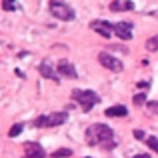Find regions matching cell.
Listing matches in <instances>:
<instances>
[{"label":"cell","mask_w":158,"mask_h":158,"mask_svg":"<svg viewBox=\"0 0 158 158\" xmlns=\"http://www.w3.org/2000/svg\"><path fill=\"white\" fill-rule=\"evenodd\" d=\"M38 70H40V74H42L44 78H50V80H58V74L52 70V66H50V62H48V60H44L42 64L38 66Z\"/></svg>","instance_id":"obj_11"},{"label":"cell","mask_w":158,"mask_h":158,"mask_svg":"<svg viewBox=\"0 0 158 158\" xmlns=\"http://www.w3.org/2000/svg\"><path fill=\"white\" fill-rule=\"evenodd\" d=\"M104 114H106V116H110V118H122V116H126V114H128V110H126V106L116 104V106L106 108V112H104Z\"/></svg>","instance_id":"obj_10"},{"label":"cell","mask_w":158,"mask_h":158,"mask_svg":"<svg viewBox=\"0 0 158 158\" xmlns=\"http://www.w3.org/2000/svg\"><path fill=\"white\" fill-rule=\"evenodd\" d=\"M50 12L52 16H56L58 20H74V8H70L64 0H50Z\"/></svg>","instance_id":"obj_4"},{"label":"cell","mask_w":158,"mask_h":158,"mask_svg":"<svg viewBox=\"0 0 158 158\" xmlns=\"http://www.w3.org/2000/svg\"><path fill=\"white\" fill-rule=\"evenodd\" d=\"M146 108L150 112H158V102H154V100H152V102H146Z\"/></svg>","instance_id":"obj_19"},{"label":"cell","mask_w":158,"mask_h":158,"mask_svg":"<svg viewBox=\"0 0 158 158\" xmlns=\"http://www.w3.org/2000/svg\"><path fill=\"white\" fill-rule=\"evenodd\" d=\"M70 154H72V150H70V148H60V150L52 152V158H68Z\"/></svg>","instance_id":"obj_14"},{"label":"cell","mask_w":158,"mask_h":158,"mask_svg":"<svg viewBox=\"0 0 158 158\" xmlns=\"http://www.w3.org/2000/svg\"><path fill=\"white\" fill-rule=\"evenodd\" d=\"M24 158H26V156H24Z\"/></svg>","instance_id":"obj_24"},{"label":"cell","mask_w":158,"mask_h":158,"mask_svg":"<svg viewBox=\"0 0 158 158\" xmlns=\"http://www.w3.org/2000/svg\"><path fill=\"white\" fill-rule=\"evenodd\" d=\"M134 8V4L130 2V0H114V2L110 4V10L114 12H122V10H132Z\"/></svg>","instance_id":"obj_12"},{"label":"cell","mask_w":158,"mask_h":158,"mask_svg":"<svg viewBox=\"0 0 158 158\" xmlns=\"http://www.w3.org/2000/svg\"><path fill=\"white\" fill-rule=\"evenodd\" d=\"M20 132H22V124H14V126L10 128V132H8V136H12V138H14V136H18Z\"/></svg>","instance_id":"obj_18"},{"label":"cell","mask_w":158,"mask_h":158,"mask_svg":"<svg viewBox=\"0 0 158 158\" xmlns=\"http://www.w3.org/2000/svg\"><path fill=\"white\" fill-rule=\"evenodd\" d=\"M72 98L82 106V110H84V112L92 110L94 104L100 102V96H98L96 92H92V90H78L76 88V90H72Z\"/></svg>","instance_id":"obj_2"},{"label":"cell","mask_w":158,"mask_h":158,"mask_svg":"<svg viewBox=\"0 0 158 158\" xmlns=\"http://www.w3.org/2000/svg\"><path fill=\"white\" fill-rule=\"evenodd\" d=\"M2 8L4 10H16V8H18V2H16V0H2Z\"/></svg>","instance_id":"obj_15"},{"label":"cell","mask_w":158,"mask_h":158,"mask_svg":"<svg viewBox=\"0 0 158 158\" xmlns=\"http://www.w3.org/2000/svg\"><path fill=\"white\" fill-rule=\"evenodd\" d=\"M146 144H148V146H150L154 152H158V138H156V136H148V138H146Z\"/></svg>","instance_id":"obj_16"},{"label":"cell","mask_w":158,"mask_h":158,"mask_svg":"<svg viewBox=\"0 0 158 158\" xmlns=\"http://www.w3.org/2000/svg\"><path fill=\"white\" fill-rule=\"evenodd\" d=\"M134 136H136V140H144V132L142 130H134Z\"/></svg>","instance_id":"obj_20"},{"label":"cell","mask_w":158,"mask_h":158,"mask_svg":"<svg viewBox=\"0 0 158 158\" xmlns=\"http://www.w3.org/2000/svg\"><path fill=\"white\" fill-rule=\"evenodd\" d=\"M148 86H150V84H148V82H138V88H142L144 92H146V90H148Z\"/></svg>","instance_id":"obj_21"},{"label":"cell","mask_w":158,"mask_h":158,"mask_svg":"<svg viewBox=\"0 0 158 158\" xmlns=\"http://www.w3.org/2000/svg\"><path fill=\"white\" fill-rule=\"evenodd\" d=\"M66 118H68L66 112H52V114L38 116L32 124H34L36 128H52V126H60V124H64Z\"/></svg>","instance_id":"obj_3"},{"label":"cell","mask_w":158,"mask_h":158,"mask_svg":"<svg viewBox=\"0 0 158 158\" xmlns=\"http://www.w3.org/2000/svg\"><path fill=\"white\" fill-rule=\"evenodd\" d=\"M86 142L90 146H102L104 150H110V148L116 146L114 132L106 124H92V126H88V130H86Z\"/></svg>","instance_id":"obj_1"},{"label":"cell","mask_w":158,"mask_h":158,"mask_svg":"<svg viewBox=\"0 0 158 158\" xmlns=\"http://www.w3.org/2000/svg\"><path fill=\"white\" fill-rule=\"evenodd\" d=\"M24 152H26V158H46L44 148L36 142H26L24 144Z\"/></svg>","instance_id":"obj_7"},{"label":"cell","mask_w":158,"mask_h":158,"mask_svg":"<svg viewBox=\"0 0 158 158\" xmlns=\"http://www.w3.org/2000/svg\"><path fill=\"white\" fill-rule=\"evenodd\" d=\"M90 28H92L96 34L104 36V38H110V36L114 34V24L106 22V20H94V22L90 24Z\"/></svg>","instance_id":"obj_6"},{"label":"cell","mask_w":158,"mask_h":158,"mask_svg":"<svg viewBox=\"0 0 158 158\" xmlns=\"http://www.w3.org/2000/svg\"><path fill=\"white\" fill-rule=\"evenodd\" d=\"M134 104H138V106L146 104V92H140V94H136V96H134Z\"/></svg>","instance_id":"obj_17"},{"label":"cell","mask_w":158,"mask_h":158,"mask_svg":"<svg viewBox=\"0 0 158 158\" xmlns=\"http://www.w3.org/2000/svg\"><path fill=\"white\" fill-rule=\"evenodd\" d=\"M114 34L122 40H130L132 38V24L130 22H116L114 24Z\"/></svg>","instance_id":"obj_8"},{"label":"cell","mask_w":158,"mask_h":158,"mask_svg":"<svg viewBox=\"0 0 158 158\" xmlns=\"http://www.w3.org/2000/svg\"><path fill=\"white\" fill-rule=\"evenodd\" d=\"M146 50H150V52L158 50V34H156V36H152V38H148V40H146Z\"/></svg>","instance_id":"obj_13"},{"label":"cell","mask_w":158,"mask_h":158,"mask_svg":"<svg viewBox=\"0 0 158 158\" xmlns=\"http://www.w3.org/2000/svg\"><path fill=\"white\" fill-rule=\"evenodd\" d=\"M134 158H150V156H148V154H136Z\"/></svg>","instance_id":"obj_22"},{"label":"cell","mask_w":158,"mask_h":158,"mask_svg":"<svg viewBox=\"0 0 158 158\" xmlns=\"http://www.w3.org/2000/svg\"><path fill=\"white\" fill-rule=\"evenodd\" d=\"M58 72H60V76H66V78H76L78 76L76 68H74L68 60H60L58 62Z\"/></svg>","instance_id":"obj_9"},{"label":"cell","mask_w":158,"mask_h":158,"mask_svg":"<svg viewBox=\"0 0 158 158\" xmlns=\"http://www.w3.org/2000/svg\"><path fill=\"white\" fill-rule=\"evenodd\" d=\"M98 62H100L104 68H108V70H112V72H122V62L118 60L116 56H110V54H106V52H100L98 54Z\"/></svg>","instance_id":"obj_5"},{"label":"cell","mask_w":158,"mask_h":158,"mask_svg":"<svg viewBox=\"0 0 158 158\" xmlns=\"http://www.w3.org/2000/svg\"><path fill=\"white\" fill-rule=\"evenodd\" d=\"M86 158H90V156H86Z\"/></svg>","instance_id":"obj_23"}]
</instances>
